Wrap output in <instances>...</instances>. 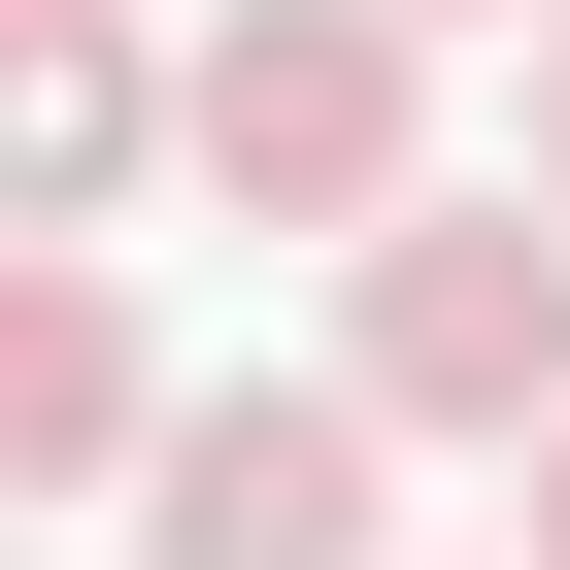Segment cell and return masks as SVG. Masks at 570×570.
<instances>
[{
  "mask_svg": "<svg viewBox=\"0 0 570 570\" xmlns=\"http://www.w3.org/2000/svg\"><path fill=\"white\" fill-rule=\"evenodd\" d=\"M202 202L403 235L436 202V35H403V0H202Z\"/></svg>",
  "mask_w": 570,
  "mask_h": 570,
  "instance_id": "1",
  "label": "cell"
},
{
  "mask_svg": "<svg viewBox=\"0 0 570 570\" xmlns=\"http://www.w3.org/2000/svg\"><path fill=\"white\" fill-rule=\"evenodd\" d=\"M336 403L370 436H570V202H403Z\"/></svg>",
  "mask_w": 570,
  "mask_h": 570,
  "instance_id": "2",
  "label": "cell"
},
{
  "mask_svg": "<svg viewBox=\"0 0 570 570\" xmlns=\"http://www.w3.org/2000/svg\"><path fill=\"white\" fill-rule=\"evenodd\" d=\"M135 168H202V68H135V0H0V202H35V268H101Z\"/></svg>",
  "mask_w": 570,
  "mask_h": 570,
  "instance_id": "3",
  "label": "cell"
},
{
  "mask_svg": "<svg viewBox=\"0 0 570 570\" xmlns=\"http://www.w3.org/2000/svg\"><path fill=\"white\" fill-rule=\"evenodd\" d=\"M135 570H370V403H336V370H303V403L235 370V403L135 470Z\"/></svg>",
  "mask_w": 570,
  "mask_h": 570,
  "instance_id": "4",
  "label": "cell"
},
{
  "mask_svg": "<svg viewBox=\"0 0 570 570\" xmlns=\"http://www.w3.org/2000/svg\"><path fill=\"white\" fill-rule=\"evenodd\" d=\"M202 403H168V336H135V268H0V503H135Z\"/></svg>",
  "mask_w": 570,
  "mask_h": 570,
  "instance_id": "5",
  "label": "cell"
},
{
  "mask_svg": "<svg viewBox=\"0 0 570 570\" xmlns=\"http://www.w3.org/2000/svg\"><path fill=\"white\" fill-rule=\"evenodd\" d=\"M503 570H570V436H537V537H503Z\"/></svg>",
  "mask_w": 570,
  "mask_h": 570,
  "instance_id": "6",
  "label": "cell"
},
{
  "mask_svg": "<svg viewBox=\"0 0 570 570\" xmlns=\"http://www.w3.org/2000/svg\"><path fill=\"white\" fill-rule=\"evenodd\" d=\"M537 202H570V35H537Z\"/></svg>",
  "mask_w": 570,
  "mask_h": 570,
  "instance_id": "7",
  "label": "cell"
},
{
  "mask_svg": "<svg viewBox=\"0 0 570 570\" xmlns=\"http://www.w3.org/2000/svg\"><path fill=\"white\" fill-rule=\"evenodd\" d=\"M403 35H470V0H403ZM537 35H570V0H537Z\"/></svg>",
  "mask_w": 570,
  "mask_h": 570,
  "instance_id": "8",
  "label": "cell"
}]
</instances>
